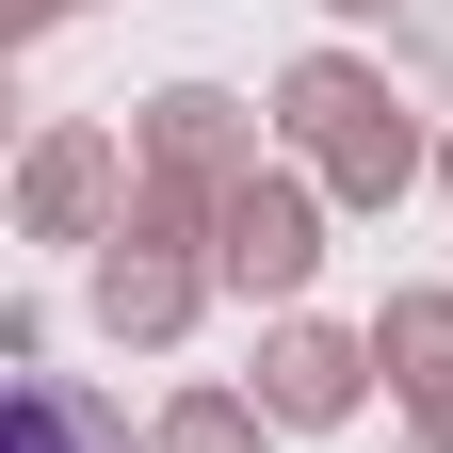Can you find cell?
Instances as JSON below:
<instances>
[{
	"instance_id": "6da1fadb",
	"label": "cell",
	"mask_w": 453,
	"mask_h": 453,
	"mask_svg": "<svg viewBox=\"0 0 453 453\" xmlns=\"http://www.w3.org/2000/svg\"><path fill=\"white\" fill-rule=\"evenodd\" d=\"M17 453H81V421L65 405H17Z\"/></svg>"
}]
</instances>
